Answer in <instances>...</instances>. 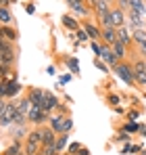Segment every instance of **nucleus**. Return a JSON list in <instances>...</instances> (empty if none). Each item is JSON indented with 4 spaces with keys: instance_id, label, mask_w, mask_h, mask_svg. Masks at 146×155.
I'll return each mask as SVG.
<instances>
[{
    "instance_id": "obj_1",
    "label": "nucleus",
    "mask_w": 146,
    "mask_h": 155,
    "mask_svg": "<svg viewBox=\"0 0 146 155\" xmlns=\"http://www.w3.org/2000/svg\"><path fill=\"white\" fill-rule=\"evenodd\" d=\"M111 71L121 80L125 86H136V76H134V65L129 61H119L115 67H111Z\"/></svg>"
},
{
    "instance_id": "obj_2",
    "label": "nucleus",
    "mask_w": 146,
    "mask_h": 155,
    "mask_svg": "<svg viewBox=\"0 0 146 155\" xmlns=\"http://www.w3.org/2000/svg\"><path fill=\"white\" fill-rule=\"evenodd\" d=\"M132 65H134V76H136V84L146 88V59L138 57L136 51H134V57H132Z\"/></svg>"
},
{
    "instance_id": "obj_3",
    "label": "nucleus",
    "mask_w": 146,
    "mask_h": 155,
    "mask_svg": "<svg viewBox=\"0 0 146 155\" xmlns=\"http://www.w3.org/2000/svg\"><path fill=\"white\" fill-rule=\"evenodd\" d=\"M50 115H52V113L44 111L42 107H31L29 113H27V124H29V126H44V124H48Z\"/></svg>"
},
{
    "instance_id": "obj_4",
    "label": "nucleus",
    "mask_w": 146,
    "mask_h": 155,
    "mask_svg": "<svg viewBox=\"0 0 146 155\" xmlns=\"http://www.w3.org/2000/svg\"><path fill=\"white\" fill-rule=\"evenodd\" d=\"M65 4H67V8H69V13L75 15V17H90V13H92V8H90V4L86 2V0H65Z\"/></svg>"
},
{
    "instance_id": "obj_5",
    "label": "nucleus",
    "mask_w": 146,
    "mask_h": 155,
    "mask_svg": "<svg viewBox=\"0 0 146 155\" xmlns=\"http://www.w3.org/2000/svg\"><path fill=\"white\" fill-rule=\"evenodd\" d=\"M15 115H17V101L15 99H8L6 109L0 115V128H11L15 124Z\"/></svg>"
},
{
    "instance_id": "obj_6",
    "label": "nucleus",
    "mask_w": 146,
    "mask_h": 155,
    "mask_svg": "<svg viewBox=\"0 0 146 155\" xmlns=\"http://www.w3.org/2000/svg\"><path fill=\"white\" fill-rule=\"evenodd\" d=\"M15 61H17L15 44H13V42H8V44L0 51V63H2V65H15Z\"/></svg>"
},
{
    "instance_id": "obj_7",
    "label": "nucleus",
    "mask_w": 146,
    "mask_h": 155,
    "mask_svg": "<svg viewBox=\"0 0 146 155\" xmlns=\"http://www.w3.org/2000/svg\"><path fill=\"white\" fill-rule=\"evenodd\" d=\"M67 115L69 113H61V111H54L52 115H50V120H48V126L56 134H63V126H65V120H67Z\"/></svg>"
},
{
    "instance_id": "obj_8",
    "label": "nucleus",
    "mask_w": 146,
    "mask_h": 155,
    "mask_svg": "<svg viewBox=\"0 0 146 155\" xmlns=\"http://www.w3.org/2000/svg\"><path fill=\"white\" fill-rule=\"evenodd\" d=\"M81 27L90 34V38L92 40H96V42H102V27L98 25V23H94V21H90V19H86L84 23H81Z\"/></svg>"
},
{
    "instance_id": "obj_9",
    "label": "nucleus",
    "mask_w": 146,
    "mask_h": 155,
    "mask_svg": "<svg viewBox=\"0 0 146 155\" xmlns=\"http://www.w3.org/2000/svg\"><path fill=\"white\" fill-rule=\"evenodd\" d=\"M111 23H113V27L127 25V13L121 11L119 6H111Z\"/></svg>"
},
{
    "instance_id": "obj_10",
    "label": "nucleus",
    "mask_w": 146,
    "mask_h": 155,
    "mask_svg": "<svg viewBox=\"0 0 146 155\" xmlns=\"http://www.w3.org/2000/svg\"><path fill=\"white\" fill-rule=\"evenodd\" d=\"M127 27L134 31V29H144L146 21L142 15H138L136 11H127Z\"/></svg>"
},
{
    "instance_id": "obj_11",
    "label": "nucleus",
    "mask_w": 146,
    "mask_h": 155,
    "mask_svg": "<svg viewBox=\"0 0 146 155\" xmlns=\"http://www.w3.org/2000/svg\"><path fill=\"white\" fill-rule=\"evenodd\" d=\"M59 105H61L59 97H56V94H52L50 90H46V97H44V101H42V109H44V111H48V113H52V111H56V109H59Z\"/></svg>"
},
{
    "instance_id": "obj_12",
    "label": "nucleus",
    "mask_w": 146,
    "mask_h": 155,
    "mask_svg": "<svg viewBox=\"0 0 146 155\" xmlns=\"http://www.w3.org/2000/svg\"><path fill=\"white\" fill-rule=\"evenodd\" d=\"M61 25L65 27L67 31H77V29L81 27V23L77 21V17H75V15L67 13V15H63V17H61Z\"/></svg>"
},
{
    "instance_id": "obj_13",
    "label": "nucleus",
    "mask_w": 146,
    "mask_h": 155,
    "mask_svg": "<svg viewBox=\"0 0 146 155\" xmlns=\"http://www.w3.org/2000/svg\"><path fill=\"white\" fill-rule=\"evenodd\" d=\"M117 40L119 42H123L125 46H134V36H132V29L127 25H121V27H117Z\"/></svg>"
},
{
    "instance_id": "obj_14",
    "label": "nucleus",
    "mask_w": 146,
    "mask_h": 155,
    "mask_svg": "<svg viewBox=\"0 0 146 155\" xmlns=\"http://www.w3.org/2000/svg\"><path fill=\"white\" fill-rule=\"evenodd\" d=\"M27 97H29V101H31L33 107H42V101L46 97V90L44 88H29L27 90Z\"/></svg>"
},
{
    "instance_id": "obj_15",
    "label": "nucleus",
    "mask_w": 146,
    "mask_h": 155,
    "mask_svg": "<svg viewBox=\"0 0 146 155\" xmlns=\"http://www.w3.org/2000/svg\"><path fill=\"white\" fill-rule=\"evenodd\" d=\"M19 92H21L19 78H11V80H6V99H17Z\"/></svg>"
},
{
    "instance_id": "obj_16",
    "label": "nucleus",
    "mask_w": 146,
    "mask_h": 155,
    "mask_svg": "<svg viewBox=\"0 0 146 155\" xmlns=\"http://www.w3.org/2000/svg\"><path fill=\"white\" fill-rule=\"evenodd\" d=\"M29 128H31L29 124H25V126H17V124H13V126H11V140H25Z\"/></svg>"
},
{
    "instance_id": "obj_17",
    "label": "nucleus",
    "mask_w": 146,
    "mask_h": 155,
    "mask_svg": "<svg viewBox=\"0 0 146 155\" xmlns=\"http://www.w3.org/2000/svg\"><path fill=\"white\" fill-rule=\"evenodd\" d=\"M0 155H25L23 140H11V145H8Z\"/></svg>"
},
{
    "instance_id": "obj_18",
    "label": "nucleus",
    "mask_w": 146,
    "mask_h": 155,
    "mask_svg": "<svg viewBox=\"0 0 146 155\" xmlns=\"http://www.w3.org/2000/svg\"><path fill=\"white\" fill-rule=\"evenodd\" d=\"M0 34H2L8 42H13V44L19 40V29L15 25H0Z\"/></svg>"
},
{
    "instance_id": "obj_19",
    "label": "nucleus",
    "mask_w": 146,
    "mask_h": 155,
    "mask_svg": "<svg viewBox=\"0 0 146 155\" xmlns=\"http://www.w3.org/2000/svg\"><path fill=\"white\" fill-rule=\"evenodd\" d=\"M40 132H42V145H54V140H56V132L50 128L48 124L40 126Z\"/></svg>"
},
{
    "instance_id": "obj_20",
    "label": "nucleus",
    "mask_w": 146,
    "mask_h": 155,
    "mask_svg": "<svg viewBox=\"0 0 146 155\" xmlns=\"http://www.w3.org/2000/svg\"><path fill=\"white\" fill-rule=\"evenodd\" d=\"M111 48L115 52V57L119 59V61H127V57H129V46H125L123 42H115V44H111Z\"/></svg>"
},
{
    "instance_id": "obj_21",
    "label": "nucleus",
    "mask_w": 146,
    "mask_h": 155,
    "mask_svg": "<svg viewBox=\"0 0 146 155\" xmlns=\"http://www.w3.org/2000/svg\"><path fill=\"white\" fill-rule=\"evenodd\" d=\"M23 147H25V155H38V153H40V149H42V143H40V140L25 138Z\"/></svg>"
},
{
    "instance_id": "obj_22",
    "label": "nucleus",
    "mask_w": 146,
    "mask_h": 155,
    "mask_svg": "<svg viewBox=\"0 0 146 155\" xmlns=\"http://www.w3.org/2000/svg\"><path fill=\"white\" fill-rule=\"evenodd\" d=\"M102 42L104 44H115L117 42V27H102Z\"/></svg>"
},
{
    "instance_id": "obj_23",
    "label": "nucleus",
    "mask_w": 146,
    "mask_h": 155,
    "mask_svg": "<svg viewBox=\"0 0 146 155\" xmlns=\"http://www.w3.org/2000/svg\"><path fill=\"white\" fill-rule=\"evenodd\" d=\"M142 149H144L142 145H136V143H125V145H121L119 153H121V155H138Z\"/></svg>"
},
{
    "instance_id": "obj_24",
    "label": "nucleus",
    "mask_w": 146,
    "mask_h": 155,
    "mask_svg": "<svg viewBox=\"0 0 146 155\" xmlns=\"http://www.w3.org/2000/svg\"><path fill=\"white\" fill-rule=\"evenodd\" d=\"M144 128H146V126H144V124H140V122H125V124L121 126V130H123V132H127V134H140Z\"/></svg>"
},
{
    "instance_id": "obj_25",
    "label": "nucleus",
    "mask_w": 146,
    "mask_h": 155,
    "mask_svg": "<svg viewBox=\"0 0 146 155\" xmlns=\"http://www.w3.org/2000/svg\"><path fill=\"white\" fill-rule=\"evenodd\" d=\"M90 8H92V13L98 17V15H102V13H109V11H111V4H109L106 0H94V4H92Z\"/></svg>"
},
{
    "instance_id": "obj_26",
    "label": "nucleus",
    "mask_w": 146,
    "mask_h": 155,
    "mask_svg": "<svg viewBox=\"0 0 146 155\" xmlns=\"http://www.w3.org/2000/svg\"><path fill=\"white\" fill-rule=\"evenodd\" d=\"M67 145H69V134H67V132H63V134H56V140H54V147H56V151L65 153V151H67Z\"/></svg>"
},
{
    "instance_id": "obj_27",
    "label": "nucleus",
    "mask_w": 146,
    "mask_h": 155,
    "mask_svg": "<svg viewBox=\"0 0 146 155\" xmlns=\"http://www.w3.org/2000/svg\"><path fill=\"white\" fill-rule=\"evenodd\" d=\"M0 25H13V13L8 6H0Z\"/></svg>"
},
{
    "instance_id": "obj_28",
    "label": "nucleus",
    "mask_w": 146,
    "mask_h": 155,
    "mask_svg": "<svg viewBox=\"0 0 146 155\" xmlns=\"http://www.w3.org/2000/svg\"><path fill=\"white\" fill-rule=\"evenodd\" d=\"M33 105H31V101H29V97L25 94V97H21L19 101H17V111L19 113H23V115H27L29 113V109H31Z\"/></svg>"
},
{
    "instance_id": "obj_29",
    "label": "nucleus",
    "mask_w": 146,
    "mask_h": 155,
    "mask_svg": "<svg viewBox=\"0 0 146 155\" xmlns=\"http://www.w3.org/2000/svg\"><path fill=\"white\" fill-rule=\"evenodd\" d=\"M75 42H79V44H90L92 38H90V34H88L84 27H79V29L75 31Z\"/></svg>"
},
{
    "instance_id": "obj_30",
    "label": "nucleus",
    "mask_w": 146,
    "mask_h": 155,
    "mask_svg": "<svg viewBox=\"0 0 146 155\" xmlns=\"http://www.w3.org/2000/svg\"><path fill=\"white\" fill-rule=\"evenodd\" d=\"M129 4H132L129 11H136L138 15L146 17V2H144V0H129Z\"/></svg>"
},
{
    "instance_id": "obj_31",
    "label": "nucleus",
    "mask_w": 146,
    "mask_h": 155,
    "mask_svg": "<svg viewBox=\"0 0 146 155\" xmlns=\"http://www.w3.org/2000/svg\"><path fill=\"white\" fill-rule=\"evenodd\" d=\"M67 69L71 71L73 76H79V74H81V69H79V61H77V57H69V59H67Z\"/></svg>"
},
{
    "instance_id": "obj_32",
    "label": "nucleus",
    "mask_w": 146,
    "mask_h": 155,
    "mask_svg": "<svg viewBox=\"0 0 146 155\" xmlns=\"http://www.w3.org/2000/svg\"><path fill=\"white\" fill-rule=\"evenodd\" d=\"M113 143L115 145H125V143H132V134H127V132H119V134H115L113 136Z\"/></svg>"
},
{
    "instance_id": "obj_33",
    "label": "nucleus",
    "mask_w": 146,
    "mask_h": 155,
    "mask_svg": "<svg viewBox=\"0 0 146 155\" xmlns=\"http://www.w3.org/2000/svg\"><path fill=\"white\" fill-rule=\"evenodd\" d=\"M73 74L71 71H69V69H67V71H65V74H61V78H59V86H67V84H71V80H73Z\"/></svg>"
},
{
    "instance_id": "obj_34",
    "label": "nucleus",
    "mask_w": 146,
    "mask_h": 155,
    "mask_svg": "<svg viewBox=\"0 0 146 155\" xmlns=\"http://www.w3.org/2000/svg\"><path fill=\"white\" fill-rule=\"evenodd\" d=\"M132 36H134V42H146V27L144 29H134Z\"/></svg>"
},
{
    "instance_id": "obj_35",
    "label": "nucleus",
    "mask_w": 146,
    "mask_h": 155,
    "mask_svg": "<svg viewBox=\"0 0 146 155\" xmlns=\"http://www.w3.org/2000/svg\"><path fill=\"white\" fill-rule=\"evenodd\" d=\"M81 149V143H77V140H73V143H69L67 145V151L65 153L67 155H77V151Z\"/></svg>"
},
{
    "instance_id": "obj_36",
    "label": "nucleus",
    "mask_w": 146,
    "mask_h": 155,
    "mask_svg": "<svg viewBox=\"0 0 146 155\" xmlns=\"http://www.w3.org/2000/svg\"><path fill=\"white\" fill-rule=\"evenodd\" d=\"M106 103L111 105V107H117V105H121V97L115 94V92H111V94H106Z\"/></svg>"
},
{
    "instance_id": "obj_37",
    "label": "nucleus",
    "mask_w": 146,
    "mask_h": 155,
    "mask_svg": "<svg viewBox=\"0 0 146 155\" xmlns=\"http://www.w3.org/2000/svg\"><path fill=\"white\" fill-rule=\"evenodd\" d=\"M134 46H136V54L146 59V42H134Z\"/></svg>"
},
{
    "instance_id": "obj_38",
    "label": "nucleus",
    "mask_w": 146,
    "mask_h": 155,
    "mask_svg": "<svg viewBox=\"0 0 146 155\" xmlns=\"http://www.w3.org/2000/svg\"><path fill=\"white\" fill-rule=\"evenodd\" d=\"M54 153H56V147L54 145H42V149H40L38 155H54Z\"/></svg>"
},
{
    "instance_id": "obj_39",
    "label": "nucleus",
    "mask_w": 146,
    "mask_h": 155,
    "mask_svg": "<svg viewBox=\"0 0 146 155\" xmlns=\"http://www.w3.org/2000/svg\"><path fill=\"white\" fill-rule=\"evenodd\" d=\"M96 67H98V71H102V74H109V71H111V67H109L102 59H98V57H96Z\"/></svg>"
},
{
    "instance_id": "obj_40",
    "label": "nucleus",
    "mask_w": 146,
    "mask_h": 155,
    "mask_svg": "<svg viewBox=\"0 0 146 155\" xmlns=\"http://www.w3.org/2000/svg\"><path fill=\"white\" fill-rule=\"evenodd\" d=\"M115 6H119V8H121V11H125V13H127V11L132 8L129 0H115Z\"/></svg>"
},
{
    "instance_id": "obj_41",
    "label": "nucleus",
    "mask_w": 146,
    "mask_h": 155,
    "mask_svg": "<svg viewBox=\"0 0 146 155\" xmlns=\"http://www.w3.org/2000/svg\"><path fill=\"white\" fill-rule=\"evenodd\" d=\"M125 115H127V122H138V117H140V111H138V109H132V111H127Z\"/></svg>"
},
{
    "instance_id": "obj_42",
    "label": "nucleus",
    "mask_w": 146,
    "mask_h": 155,
    "mask_svg": "<svg viewBox=\"0 0 146 155\" xmlns=\"http://www.w3.org/2000/svg\"><path fill=\"white\" fill-rule=\"evenodd\" d=\"M15 124H17V126H25V124H27V115H23V113L17 111V115H15Z\"/></svg>"
},
{
    "instance_id": "obj_43",
    "label": "nucleus",
    "mask_w": 146,
    "mask_h": 155,
    "mask_svg": "<svg viewBox=\"0 0 146 155\" xmlns=\"http://www.w3.org/2000/svg\"><path fill=\"white\" fill-rule=\"evenodd\" d=\"M71 130H73V117H71V115H67V120H65V126H63V132H67V134H69Z\"/></svg>"
},
{
    "instance_id": "obj_44",
    "label": "nucleus",
    "mask_w": 146,
    "mask_h": 155,
    "mask_svg": "<svg viewBox=\"0 0 146 155\" xmlns=\"http://www.w3.org/2000/svg\"><path fill=\"white\" fill-rule=\"evenodd\" d=\"M25 13H27V15H33V13H36V4H33V2H27V4H25Z\"/></svg>"
},
{
    "instance_id": "obj_45",
    "label": "nucleus",
    "mask_w": 146,
    "mask_h": 155,
    "mask_svg": "<svg viewBox=\"0 0 146 155\" xmlns=\"http://www.w3.org/2000/svg\"><path fill=\"white\" fill-rule=\"evenodd\" d=\"M113 111H115V113H119V115H125V113H127V111L123 109L121 105H117V107H113Z\"/></svg>"
},
{
    "instance_id": "obj_46",
    "label": "nucleus",
    "mask_w": 146,
    "mask_h": 155,
    "mask_svg": "<svg viewBox=\"0 0 146 155\" xmlns=\"http://www.w3.org/2000/svg\"><path fill=\"white\" fill-rule=\"evenodd\" d=\"M46 74H48V76H56V67H54V65H48V67H46Z\"/></svg>"
},
{
    "instance_id": "obj_47",
    "label": "nucleus",
    "mask_w": 146,
    "mask_h": 155,
    "mask_svg": "<svg viewBox=\"0 0 146 155\" xmlns=\"http://www.w3.org/2000/svg\"><path fill=\"white\" fill-rule=\"evenodd\" d=\"M6 103H8V99H0V115H2V111L6 109Z\"/></svg>"
},
{
    "instance_id": "obj_48",
    "label": "nucleus",
    "mask_w": 146,
    "mask_h": 155,
    "mask_svg": "<svg viewBox=\"0 0 146 155\" xmlns=\"http://www.w3.org/2000/svg\"><path fill=\"white\" fill-rule=\"evenodd\" d=\"M77 155H90V149H88V147H84V145H81V149H79V151H77Z\"/></svg>"
},
{
    "instance_id": "obj_49",
    "label": "nucleus",
    "mask_w": 146,
    "mask_h": 155,
    "mask_svg": "<svg viewBox=\"0 0 146 155\" xmlns=\"http://www.w3.org/2000/svg\"><path fill=\"white\" fill-rule=\"evenodd\" d=\"M6 44H8V40H6V38H4V36L0 34V51H2V48H4Z\"/></svg>"
},
{
    "instance_id": "obj_50",
    "label": "nucleus",
    "mask_w": 146,
    "mask_h": 155,
    "mask_svg": "<svg viewBox=\"0 0 146 155\" xmlns=\"http://www.w3.org/2000/svg\"><path fill=\"white\" fill-rule=\"evenodd\" d=\"M106 2H109V4H111V6H115V0H106Z\"/></svg>"
},
{
    "instance_id": "obj_51",
    "label": "nucleus",
    "mask_w": 146,
    "mask_h": 155,
    "mask_svg": "<svg viewBox=\"0 0 146 155\" xmlns=\"http://www.w3.org/2000/svg\"><path fill=\"white\" fill-rule=\"evenodd\" d=\"M140 134H142V136H144V138H146V128H144V130H142V132H140Z\"/></svg>"
},
{
    "instance_id": "obj_52",
    "label": "nucleus",
    "mask_w": 146,
    "mask_h": 155,
    "mask_svg": "<svg viewBox=\"0 0 146 155\" xmlns=\"http://www.w3.org/2000/svg\"><path fill=\"white\" fill-rule=\"evenodd\" d=\"M86 2H88V4H90V6H92V4H94V0H86Z\"/></svg>"
},
{
    "instance_id": "obj_53",
    "label": "nucleus",
    "mask_w": 146,
    "mask_h": 155,
    "mask_svg": "<svg viewBox=\"0 0 146 155\" xmlns=\"http://www.w3.org/2000/svg\"><path fill=\"white\" fill-rule=\"evenodd\" d=\"M54 155H67V153H61V151H56V153H54Z\"/></svg>"
},
{
    "instance_id": "obj_54",
    "label": "nucleus",
    "mask_w": 146,
    "mask_h": 155,
    "mask_svg": "<svg viewBox=\"0 0 146 155\" xmlns=\"http://www.w3.org/2000/svg\"><path fill=\"white\" fill-rule=\"evenodd\" d=\"M0 6H2V0H0Z\"/></svg>"
},
{
    "instance_id": "obj_55",
    "label": "nucleus",
    "mask_w": 146,
    "mask_h": 155,
    "mask_svg": "<svg viewBox=\"0 0 146 155\" xmlns=\"http://www.w3.org/2000/svg\"><path fill=\"white\" fill-rule=\"evenodd\" d=\"M144 2H146V0H144Z\"/></svg>"
}]
</instances>
